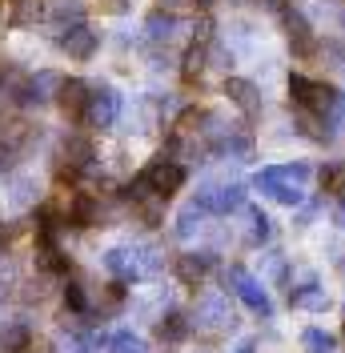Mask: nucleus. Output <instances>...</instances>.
<instances>
[{
  "instance_id": "nucleus-11",
  "label": "nucleus",
  "mask_w": 345,
  "mask_h": 353,
  "mask_svg": "<svg viewBox=\"0 0 345 353\" xmlns=\"http://www.w3.org/2000/svg\"><path fill=\"white\" fill-rule=\"evenodd\" d=\"M57 44H61V52H68L72 61H88V57L97 52L101 37H97V32H92L85 21H77V24H68L65 32L57 37Z\"/></svg>"
},
{
  "instance_id": "nucleus-16",
  "label": "nucleus",
  "mask_w": 345,
  "mask_h": 353,
  "mask_svg": "<svg viewBox=\"0 0 345 353\" xmlns=\"http://www.w3.org/2000/svg\"><path fill=\"white\" fill-rule=\"evenodd\" d=\"M289 305L309 309V313H322V309H329V293H325L322 285H302V289L289 293Z\"/></svg>"
},
{
  "instance_id": "nucleus-19",
  "label": "nucleus",
  "mask_w": 345,
  "mask_h": 353,
  "mask_svg": "<svg viewBox=\"0 0 345 353\" xmlns=\"http://www.w3.org/2000/svg\"><path fill=\"white\" fill-rule=\"evenodd\" d=\"M177 28H181V24H177V17H169V12H152L149 21H145V37H149V41H157V44H165Z\"/></svg>"
},
{
  "instance_id": "nucleus-23",
  "label": "nucleus",
  "mask_w": 345,
  "mask_h": 353,
  "mask_svg": "<svg viewBox=\"0 0 345 353\" xmlns=\"http://www.w3.org/2000/svg\"><path fill=\"white\" fill-rule=\"evenodd\" d=\"M48 17L61 21V24H77V21H85V4H81V0H57V4L48 8Z\"/></svg>"
},
{
  "instance_id": "nucleus-27",
  "label": "nucleus",
  "mask_w": 345,
  "mask_h": 353,
  "mask_svg": "<svg viewBox=\"0 0 345 353\" xmlns=\"http://www.w3.org/2000/svg\"><path fill=\"white\" fill-rule=\"evenodd\" d=\"M41 17H44L41 0H21V8L12 12V21L17 24H32V21H41Z\"/></svg>"
},
{
  "instance_id": "nucleus-5",
  "label": "nucleus",
  "mask_w": 345,
  "mask_h": 353,
  "mask_svg": "<svg viewBox=\"0 0 345 353\" xmlns=\"http://www.w3.org/2000/svg\"><path fill=\"white\" fill-rule=\"evenodd\" d=\"M281 24H285V37H289V44H293V52H297V57H313V52H317L313 28H309V21H305L302 8L281 4Z\"/></svg>"
},
{
  "instance_id": "nucleus-32",
  "label": "nucleus",
  "mask_w": 345,
  "mask_h": 353,
  "mask_svg": "<svg viewBox=\"0 0 345 353\" xmlns=\"http://www.w3.org/2000/svg\"><path fill=\"white\" fill-rule=\"evenodd\" d=\"M108 8H112V12H121V8H125V0H108Z\"/></svg>"
},
{
  "instance_id": "nucleus-36",
  "label": "nucleus",
  "mask_w": 345,
  "mask_h": 353,
  "mask_svg": "<svg viewBox=\"0 0 345 353\" xmlns=\"http://www.w3.org/2000/svg\"><path fill=\"white\" fill-rule=\"evenodd\" d=\"M0 85H4V77H0Z\"/></svg>"
},
{
  "instance_id": "nucleus-35",
  "label": "nucleus",
  "mask_w": 345,
  "mask_h": 353,
  "mask_svg": "<svg viewBox=\"0 0 345 353\" xmlns=\"http://www.w3.org/2000/svg\"><path fill=\"white\" fill-rule=\"evenodd\" d=\"M0 24H4V12H0Z\"/></svg>"
},
{
  "instance_id": "nucleus-17",
  "label": "nucleus",
  "mask_w": 345,
  "mask_h": 353,
  "mask_svg": "<svg viewBox=\"0 0 345 353\" xmlns=\"http://www.w3.org/2000/svg\"><path fill=\"white\" fill-rule=\"evenodd\" d=\"M28 341H32V325H28V321H8V325H0V345H4V353H21Z\"/></svg>"
},
{
  "instance_id": "nucleus-1",
  "label": "nucleus",
  "mask_w": 345,
  "mask_h": 353,
  "mask_svg": "<svg viewBox=\"0 0 345 353\" xmlns=\"http://www.w3.org/2000/svg\"><path fill=\"white\" fill-rule=\"evenodd\" d=\"M161 249L157 245H117L105 253V269L121 281H145V277H157L161 273Z\"/></svg>"
},
{
  "instance_id": "nucleus-7",
  "label": "nucleus",
  "mask_w": 345,
  "mask_h": 353,
  "mask_svg": "<svg viewBox=\"0 0 345 353\" xmlns=\"http://www.w3.org/2000/svg\"><path fill=\"white\" fill-rule=\"evenodd\" d=\"M253 185H257L265 197L281 201V205H302V185H297V181H289V176L281 173V165H273V169H261V173L253 176Z\"/></svg>"
},
{
  "instance_id": "nucleus-9",
  "label": "nucleus",
  "mask_w": 345,
  "mask_h": 353,
  "mask_svg": "<svg viewBox=\"0 0 345 353\" xmlns=\"http://www.w3.org/2000/svg\"><path fill=\"white\" fill-rule=\"evenodd\" d=\"M121 117V92L117 88H92V97H88V112H85V121L92 125V129H108L112 121Z\"/></svg>"
},
{
  "instance_id": "nucleus-8",
  "label": "nucleus",
  "mask_w": 345,
  "mask_h": 353,
  "mask_svg": "<svg viewBox=\"0 0 345 353\" xmlns=\"http://www.w3.org/2000/svg\"><path fill=\"white\" fill-rule=\"evenodd\" d=\"M225 285H233L241 293V301L249 309H257V313H269V293H265V285H261L253 273H245L241 265H229L225 269Z\"/></svg>"
},
{
  "instance_id": "nucleus-3",
  "label": "nucleus",
  "mask_w": 345,
  "mask_h": 353,
  "mask_svg": "<svg viewBox=\"0 0 345 353\" xmlns=\"http://www.w3.org/2000/svg\"><path fill=\"white\" fill-rule=\"evenodd\" d=\"M145 181H149L161 197H172V193L185 185V165L169 153H157L149 165H145Z\"/></svg>"
},
{
  "instance_id": "nucleus-25",
  "label": "nucleus",
  "mask_w": 345,
  "mask_h": 353,
  "mask_svg": "<svg viewBox=\"0 0 345 353\" xmlns=\"http://www.w3.org/2000/svg\"><path fill=\"white\" fill-rule=\"evenodd\" d=\"M302 345H305V353H329L333 350V337H329L325 330H305Z\"/></svg>"
},
{
  "instance_id": "nucleus-4",
  "label": "nucleus",
  "mask_w": 345,
  "mask_h": 353,
  "mask_svg": "<svg viewBox=\"0 0 345 353\" xmlns=\"http://www.w3.org/2000/svg\"><path fill=\"white\" fill-rule=\"evenodd\" d=\"M193 321H197V330H205V333L233 330V309H229V297H225V293H205V297L197 301Z\"/></svg>"
},
{
  "instance_id": "nucleus-29",
  "label": "nucleus",
  "mask_w": 345,
  "mask_h": 353,
  "mask_svg": "<svg viewBox=\"0 0 345 353\" xmlns=\"http://www.w3.org/2000/svg\"><path fill=\"white\" fill-rule=\"evenodd\" d=\"M281 173L289 176V181H297V185H302V181L313 173V169H309V161H293V165H281Z\"/></svg>"
},
{
  "instance_id": "nucleus-14",
  "label": "nucleus",
  "mask_w": 345,
  "mask_h": 353,
  "mask_svg": "<svg viewBox=\"0 0 345 353\" xmlns=\"http://www.w3.org/2000/svg\"><path fill=\"white\" fill-rule=\"evenodd\" d=\"M225 92H229V101H233L245 117H257L261 112V92H257L253 81H245V77H225Z\"/></svg>"
},
{
  "instance_id": "nucleus-26",
  "label": "nucleus",
  "mask_w": 345,
  "mask_h": 353,
  "mask_svg": "<svg viewBox=\"0 0 345 353\" xmlns=\"http://www.w3.org/2000/svg\"><path fill=\"white\" fill-rule=\"evenodd\" d=\"M32 193H37V181L21 176V181H12V189H8V201H12V205H28V201H32Z\"/></svg>"
},
{
  "instance_id": "nucleus-21",
  "label": "nucleus",
  "mask_w": 345,
  "mask_h": 353,
  "mask_svg": "<svg viewBox=\"0 0 345 353\" xmlns=\"http://www.w3.org/2000/svg\"><path fill=\"white\" fill-rule=\"evenodd\" d=\"M201 217H205V209H201V205H185V209H181V213H177V221H172V233H177V237H193L197 229H201Z\"/></svg>"
},
{
  "instance_id": "nucleus-28",
  "label": "nucleus",
  "mask_w": 345,
  "mask_h": 353,
  "mask_svg": "<svg viewBox=\"0 0 345 353\" xmlns=\"http://www.w3.org/2000/svg\"><path fill=\"white\" fill-rule=\"evenodd\" d=\"M265 237H269V217L257 213V209H249V241L257 245V241H265Z\"/></svg>"
},
{
  "instance_id": "nucleus-33",
  "label": "nucleus",
  "mask_w": 345,
  "mask_h": 353,
  "mask_svg": "<svg viewBox=\"0 0 345 353\" xmlns=\"http://www.w3.org/2000/svg\"><path fill=\"white\" fill-rule=\"evenodd\" d=\"M197 4H201V8H209V4H217V0H197Z\"/></svg>"
},
{
  "instance_id": "nucleus-24",
  "label": "nucleus",
  "mask_w": 345,
  "mask_h": 353,
  "mask_svg": "<svg viewBox=\"0 0 345 353\" xmlns=\"http://www.w3.org/2000/svg\"><path fill=\"white\" fill-rule=\"evenodd\" d=\"M65 305L72 309V313H88V309H92V301H88V289L81 285V281H68V285H65Z\"/></svg>"
},
{
  "instance_id": "nucleus-30",
  "label": "nucleus",
  "mask_w": 345,
  "mask_h": 353,
  "mask_svg": "<svg viewBox=\"0 0 345 353\" xmlns=\"http://www.w3.org/2000/svg\"><path fill=\"white\" fill-rule=\"evenodd\" d=\"M265 273H269V277H285V257H281V253H269V257H265Z\"/></svg>"
},
{
  "instance_id": "nucleus-13",
  "label": "nucleus",
  "mask_w": 345,
  "mask_h": 353,
  "mask_svg": "<svg viewBox=\"0 0 345 353\" xmlns=\"http://www.w3.org/2000/svg\"><path fill=\"white\" fill-rule=\"evenodd\" d=\"M57 88H61V77L57 72H37L32 81H24L17 88V97H21V105H44L48 97L57 101Z\"/></svg>"
},
{
  "instance_id": "nucleus-20",
  "label": "nucleus",
  "mask_w": 345,
  "mask_h": 353,
  "mask_svg": "<svg viewBox=\"0 0 345 353\" xmlns=\"http://www.w3.org/2000/svg\"><path fill=\"white\" fill-rule=\"evenodd\" d=\"M157 337H161V341H185V337H189V317H181V313H169V317H161V321H157Z\"/></svg>"
},
{
  "instance_id": "nucleus-22",
  "label": "nucleus",
  "mask_w": 345,
  "mask_h": 353,
  "mask_svg": "<svg viewBox=\"0 0 345 353\" xmlns=\"http://www.w3.org/2000/svg\"><path fill=\"white\" fill-rule=\"evenodd\" d=\"M108 353H149V341H145L141 333H132V330H121V333H112Z\"/></svg>"
},
{
  "instance_id": "nucleus-15",
  "label": "nucleus",
  "mask_w": 345,
  "mask_h": 353,
  "mask_svg": "<svg viewBox=\"0 0 345 353\" xmlns=\"http://www.w3.org/2000/svg\"><path fill=\"white\" fill-rule=\"evenodd\" d=\"M209 269H213V253H185L181 261H177V273H181V281H205L209 277Z\"/></svg>"
},
{
  "instance_id": "nucleus-18",
  "label": "nucleus",
  "mask_w": 345,
  "mask_h": 353,
  "mask_svg": "<svg viewBox=\"0 0 345 353\" xmlns=\"http://www.w3.org/2000/svg\"><path fill=\"white\" fill-rule=\"evenodd\" d=\"M205 68H209V44H197L185 52V61H181V72H185V81H197V77H205Z\"/></svg>"
},
{
  "instance_id": "nucleus-34",
  "label": "nucleus",
  "mask_w": 345,
  "mask_h": 353,
  "mask_svg": "<svg viewBox=\"0 0 345 353\" xmlns=\"http://www.w3.org/2000/svg\"><path fill=\"white\" fill-rule=\"evenodd\" d=\"M161 4H181V0H161Z\"/></svg>"
},
{
  "instance_id": "nucleus-12",
  "label": "nucleus",
  "mask_w": 345,
  "mask_h": 353,
  "mask_svg": "<svg viewBox=\"0 0 345 353\" xmlns=\"http://www.w3.org/2000/svg\"><path fill=\"white\" fill-rule=\"evenodd\" d=\"M88 97H92V88L85 85V81H61V88H57V105H61V112H65L68 121H85L88 112Z\"/></svg>"
},
{
  "instance_id": "nucleus-10",
  "label": "nucleus",
  "mask_w": 345,
  "mask_h": 353,
  "mask_svg": "<svg viewBox=\"0 0 345 353\" xmlns=\"http://www.w3.org/2000/svg\"><path fill=\"white\" fill-rule=\"evenodd\" d=\"M88 165H92V145H88V137L72 132L61 145V153H57V169L65 176H77V173H88Z\"/></svg>"
},
{
  "instance_id": "nucleus-31",
  "label": "nucleus",
  "mask_w": 345,
  "mask_h": 353,
  "mask_svg": "<svg viewBox=\"0 0 345 353\" xmlns=\"http://www.w3.org/2000/svg\"><path fill=\"white\" fill-rule=\"evenodd\" d=\"M233 353H257V345H253V341H241V345H237Z\"/></svg>"
},
{
  "instance_id": "nucleus-2",
  "label": "nucleus",
  "mask_w": 345,
  "mask_h": 353,
  "mask_svg": "<svg viewBox=\"0 0 345 353\" xmlns=\"http://www.w3.org/2000/svg\"><path fill=\"white\" fill-rule=\"evenodd\" d=\"M333 92H337V88H329L325 81H313V77H305V72H293V77H289V97L297 101L302 112L322 117V112L329 109V101H333Z\"/></svg>"
},
{
  "instance_id": "nucleus-6",
  "label": "nucleus",
  "mask_w": 345,
  "mask_h": 353,
  "mask_svg": "<svg viewBox=\"0 0 345 353\" xmlns=\"http://www.w3.org/2000/svg\"><path fill=\"white\" fill-rule=\"evenodd\" d=\"M197 205L209 209V213H233L245 205V185L241 181H229V185H205L197 193Z\"/></svg>"
}]
</instances>
